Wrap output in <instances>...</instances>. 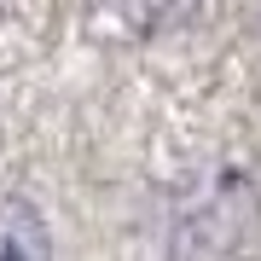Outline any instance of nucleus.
Returning <instances> with one entry per match:
<instances>
[{
    "instance_id": "nucleus-1",
    "label": "nucleus",
    "mask_w": 261,
    "mask_h": 261,
    "mask_svg": "<svg viewBox=\"0 0 261 261\" xmlns=\"http://www.w3.org/2000/svg\"><path fill=\"white\" fill-rule=\"evenodd\" d=\"M174 261H261V192L250 174L215 163L174 203Z\"/></svg>"
},
{
    "instance_id": "nucleus-2",
    "label": "nucleus",
    "mask_w": 261,
    "mask_h": 261,
    "mask_svg": "<svg viewBox=\"0 0 261 261\" xmlns=\"http://www.w3.org/2000/svg\"><path fill=\"white\" fill-rule=\"evenodd\" d=\"M0 261H53V238L23 197H0Z\"/></svg>"
},
{
    "instance_id": "nucleus-3",
    "label": "nucleus",
    "mask_w": 261,
    "mask_h": 261,
    "mask_svg": "<svg viewBox=\"0 0 261 261\" xmlns=\"http://www.w3.org/2000/svg\"><path fill=\"white\" fill-rule=\"evenodd\" d=\"M105 12L122 23V29H140V35H151V29H168L180 23L186 12L197 6V0H99Z\"/></svg>"
}]
</instances>
